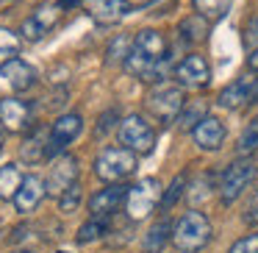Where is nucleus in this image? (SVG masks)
I'll return each instance as SVG.
<instances>
[{
  "label": "nucleus",
  "mask_w": 258,
  "mask_h": 253,
  "mask_svg": "<svg viewBox=\"0 0 258 253\" xmlns=\"http://www.w3.org/2000/svg\"><path fill=\"white\" fill-rule=\"evenodd\" d=\"M211 239V223L203 212H186L178 223L172 225V245L180 253H195L200 247H206V242Z\"/></svg>",
  "instance_id": "f257e3e1"
},
{
  "label": "nucleus",
  "mask_w": 258,
  "mask_h": 253,
  "mask_svg": "<svg viewBox=\"0 0 258 253\" xmlns=\"http://www.w3.org/2000/svg\"><path fill=\"white\" fill-rule=\"evenodd\" d=\"M134 170H136V150H131V147H108L95 162V175L100 181H108V184L128 178Z\"/></svg>",
  "instance_id": "f03ea898"
},
{
  "label": "nucleus",
  "mask_w": 258,
  "mask_h": 253,
  "mask_svg": "<svg viewBox=\"0 0 258 253\" xmlns=\"http://www.w3.org/2000/svg\"><path fill=\"white\" fill-rule=\"evenodd\" d=\"M252 178H255V162L252 159H236L233 164H228V170L219 178V200L230 206L250 186Z\"/></svg>",
  "instance_id": "7ed1b4c3"
},
{
  "label": "nucleus",
  "mask_w": 258,
  "mask_h": 253,
  "mask_svg": "<svg viewBox=\"0 0 258 253\" xmlns=\"http://www.w3.org/2000/svg\"><path fill=\"white\" fill-rule=\"evenodd\" d=\"M158 200H161V184L156 178H142L136 186H131L128 197H125V212H128L131 223L145 220Z\"/></svg>",
  "instance_id": "20e7f679"
},
{
  "label": "nucleus",
  "mask_w": 258,
  "mask_h": 253,
  "mask_svg": "<svg viewBox=\"0 0 258 253\" xmlns=\"http://www.w3.org/2000/svg\"><path fill=\"white\" fill-rule=\"evenodd\" d=\"M183 103H186V97H183L180 86H158L156 92L147 95V112L153 117H158L161 123H172L180 114Z\"/></svg>",
  "instance_id": "39448f33"
},
{
  "label": "nucleus",
  "mask_w": 258,
  "mask_h": 253,
  "mask_svg": "<svg viewBox=\"0 0 258 253\" xmlns=\"http://www.w3.org/2000/svg\"><path fill=\"white\" fill-rule=\"evenodd\" d=\"M119 139H122L125 147L136 153H150L156 147V131L150 128V123L139 117V114H131V117L122 120L119 125Z\"/></svg>",
  "instance_id": "423d86ee"
},
{
  "label": "nucleus",
  "mask_w": 258,
  "mask_h": 253,
  "mask_svg": "<svg viewBox=\"0 0 258 253\" xmlns=\"http://www.w3.org/2000/svg\"><path fill=\"white\" fill-rule=\"evenodd\" d=\"M84 131V120L78 114H61V117L53 123L50 136H47V159L64 153V147L73 139H78V134Z\"/></svg>",
  "instance_id": "0eeeda50"
},
{
  "label": "nucleus",
  "mask_w": 258,
  "mask_h": 253,
  "mask_svg": "<svg viewBox=\"0 0 258 253\" xmlns=\"http://www.w3.org/2000/svg\"><path fill=\"white\" fill-rule=\"evenodd\" d=\"M75 181H78V159L70 156V153H58L56 162H53V167L47 170V195H61L67 186H73Z\"/></svg>",
  "instance_id": "6e6552de"
},
{
  "label": "nucleus",
  "mask_w": 258,
  "mask_h": 253,
  "mask_svg": "<svg viewBox=\"0 0 258 253\" xmlns=\"http://www.w3.org/2000/svg\"><path fill=\"white\" fill-rule=\"evenodd\" d=\"M58 9H61V3H47V6H39L34 14H31L28 20L23 23V39H28V42H39L45 34H50L53 31V25L58 23Z\"/></svg>",
  "instance_id": "1a4fd4ad"
},
{
  "label": "nucleus",
  "mask_w": 258,
  "mask_h": 253,
  "mask_svg": "<svg viewBox=\"0 0 258 253\" xmlns=\"http://www.w3.org/2000/svg\"><path fill=\"white\" fill-rule=\"evenodd\" d=\"M128 189H131V186L117 184V181H114V184L106 186V189L95 192V195H92V200H89L92 217H108V220H111V214L125 203V197H128Z\"/></svg>",
  "instance_id": "9d476101"
},
{
  "label": "nucleus",
  "mask_w": 258,
  "mask_h": 253,
  "mask_svg": "<svg viewBox=\"0 0 258 253\" xmlns=\"http://www.w3.org/2000/svg\"><path fill=\"white\" fill-rule=\"evenodd\" d=\"M175 78H178L180 86L197 89V86H206L208 81H211V67H208V62L203 56L191 53V56H186L183 62L175 67Z\"/></svg>",
  "instance_id": "9b49d317"
},
{
  "label": "nucleus",
  "mask_w": 258,
  "mask_h": 253,
  "mask_svg": "<svg viewBox=\"0 0 258 253\" xmlns=\"http://www.w3.org/2000/svg\"><path fill=\"white\" fill-rule=\"evenodd\" d=\"M45 195H47L45 181H42L39 175H25L23 184H20V189H17V195H14L12 200H14V206H17L20 214H31L42 203Z\"/></svg>",
  "instance_id": "f8f14e48"
},
{
  "label": "nucleus",
  "mask_w": 258,
  "mask_h": 253,
  "mask_svg": "<svg viewBox=\"0 0 258 253\" xmlns=\"http://www.w3.org/2000/svg\"><path fill=\"white\" fill-rule=\"evenodd\" d=\"M84 6L97 25H114L131 12L128 0H86Z\"/></svg>",
  "instance_id": "ddd939ff"
},
{
  "label": "nucleus",
  "mask_w": 258,
  "mask_h": 253,
  "mask_svg": "<svg viewBox=\"0 0 258 253\" xmlns=\"http://www.w3.org/2000/svg\"><path fill=\"white\" fill-rule=\"evenodd\" d=\"M225 125L219 123L217 117H203L200 123L195 125V131H191V136H195V145L200 147V150H219L225 142Z\"/></svg>",
  "instance_id": "4468645a"
},
{
  "label": "nucleus",
  "mask_w": 258,
  "mask_h": 253,
  "mask_svg": "<svg viewBox=\"0 0 258 253\" xmlns=\"http://www.w3.org/2000/svg\"><path fill=\"white\" fill-rule=\"evenodd\" d=\"M28 120H31V106L25 100H17V97H3L0 100V123L9 131L23 134L28 128Z\"/></svg>",
  "instance_id": "2eb2a0df"
},
{
  "label": "nucleus",
  "mask_w": 258,
  "mask_h": 253,
  "mask_svg": "<svg viewBox=\"0 0 258 253\" xmlns=\"http://www.w3.org/2000/svg\"><path fill=\"white\" fill-rule=\"evenodd\" d=\"M0 75H3L6 84L12 86V89H17V92L31 89L34 81H36L34 67H31L28 62H23V59H9V62H3L0 64Z\"/></svg>",
  "instance_id": "dca6fc26"
},
{
  "label": "nucleus",
  "mask_w": 258,
  "mask_h": 253,
  "mask_svg": "<svg viewBox=\"0 0 258 253\" xmlns=\"http://www.w3.org/2000/svg\"><path fill=\"white\" fill-rule=\"evenodd\" d=\"M252 86H255V78H250V75H241V78H236L230 86H225L222 92H219V97H217V103L222 109H239V106H244V103H250V97H252Z\"/></svg>",
  "instance_id": "f3484780"
},
{
  "label": "nucleus",
  "mask_w": 258,
  "mask_h": 253,
  "mask_svg": "<svg viewBox=\"0 0 258 253\" xmlns=\"http://www.w3.org/2000/svg\"><path fill=\"white\" fill-rule=\"evenodd\" d=\"M47 136H50V131H42V128H34L28 136L23 139V147H20V153H23V162L28 164H39L42 159H47Z\"/></svg>",
  "instance_id": "a211bd4d"
},
{
  "label": "nucleus",
  "mask_w": 258,
  "mask_h": 253,
  "mask_svg": "<svg viewBox=\"0 0 258 253\" xmlns=\"http://www.w3.org/2000/svg\"><path fill=\"white\" fill-rule=\"evenodd\" d=\"M208 106L206 100H191V103H183V109H180V114L175 120H178V128L180 131H195V125L200 123L203 117H208Z\"/></svg>",
  "instance_id": "6ab92c4d"
},
{
  "label": "nucleus",
  "mask_w": 258,
  "mask_h": 253,
  "mask_svg": "<svg viewBox=\"0 0 258 253\" xmlns=\"http://www.w3.org/2000/svg\"><path fill=\"white\" fill-rule=\"evenodd\" d=\"M167 239H172V225H169V220H158L145 236V253H161Z\"/></svg>",
  "instance_id": "aec40b11"
},
{
  "label": "nucleus",
  "mask_w": 258,
  "mask_h": 253,
  "mask_svg": "<svg viewBox=\"0 0 258 253\" xmlns=\"http://www.w3.org/2000/svg\"><path fill=\"white\" fill-rule=\"evenodd\" d=\"M20 184H23V173L17 164H3L0 167V200H9L17 195Z\"/></svg>",
  "instance_id": "412c9836"
},
{
  "label": "nucleus",
  "mask_w": 258,
  "mask_h": 253,
  "mask_svg": "<svg viewBox=\"0 0 258 253\" xmlns=\"http://www.w3.org/2000/svg\"><path fill=\"white\" fill-rule=\"evenodd\" d=\"M191 6L208 23H217V20H222L230 12V0H191Z\"/></svg>",
  "instance_id": "4be33fe9"
},
{
  "label": "nucleus",
  "mask_w": 258,
  "mask_h": 253,
  "mask_svg": "<svg viewBox=\"0 0 258 253\" xmlns=\"http://www.w3.org/2000/svg\"><path fill=\"white\" fill-rule=\"evenodd\" d=\"M206 34H208V20L200 17V14L186 17L183 23H180V36H183L186 42H203Z\"/></svg>",
  "instance_id": "5701e85b"
},
{
  "label": "nucleus",
  "mask_w": 258,
  "mask_h": 253,
  "mask_svg": "<svg viewBox=\"0 0 258 253\" xmlns=\"http://www.w3.org/2000/svg\"><path fill=\"white\" fill-rule=\"evenodd\" d=\"M106 231H108V217H92L89 223H84V225L78 228V236H75V239H78L81 245H86V242L100 239Z\"/></svg>",
  "instance_id": "b1692460"
},
{
  "label": "nucleus",
  "mask_w": 258,
  "mask_h": 253,
  "mask_svg": "<svg viewBox=\"0 0 258 253\" xmlns=\"http://www.w3.org/2000/svg\"><path fill=\"white\" fill-rule=\"evenodd\" d=\"M81 200H84V189H81V184L75 181L73 186H67V189L58 195V212L61 214H75L81 206Z\"/></svg>",
  "instance_id": "393cba45"
},
{
  "label": "nucleus",
  "mask_w": 258,
  "mask_h": 253,
  "mask_svg": "<svg viewBox=\"0 0 258 253\" xmlns=\"http://www.w3.org/2000/svg\"><path fill=\"white\" fill-rule=\"evenodd\" d=\"M20 47H23V42H20L17 34H12V31H6V28H0V64L17 56Z\"/></svg>",
  "instance_id": "a878e982"
},
{
  "label": "nucleus",
  "mask_w": 258,
  "mask_h": 253,
  "mask_svg": "<svg viewBox=\"0 0 258 253\" xmlns=\"http://www.w3.org/2000/svg\"><path fill=\"white\" fill-rule=\"evenodd\" d=\"M131 45H134V42H131L128 36H117V39L108 45V50H106V64L125 62V59H128V53H131Z\"/></svg>",
  "instance_id": "bb28decb"
},
{
  "label": "nucleus",
  "mask_w": 258,
  "mask_h": 253,
  "mask_svg": "<svg viewBox=\"0 0 258 253\" xmlns=\"http://www.w3.org/2000/svg\"><path fill=\"white\" fill-rule=\"evenodd\" d=\"M183 189H186V175L180 173V175H175L172 184H169V189L161 195V206H164V209H172L175 203H178V197L183 195Z\"/></svg>",
  "instance_id": "cd10ccee"
},
{
  "label": "nucleus",
  "mask_w": 258,
  "mask_h": 253,
  "mask_svg": "<svg viewBox=\"0 0 258 253\" xmlns=\"http://www.w3.org/2000/svg\"><path fill=\"white\" fill-rule=\"evenodd\" d=\"M255 147H258V117L252 120V123L244 128V134L239 136V153L247 156V153H252Z\"/></svg>",
  "instance_id": "c85d7f7f"
},
{
  "label": "nucleus",
  "mask_w": 258,
  "mask_h": 253,
  "mask_svg": "<svg viewBox=\"0 0 258 253\" xmlns=\"http://www.w3.org/2000/svg\"><path fill=\"white\" fill-rule=\"evenodd\" d=\"M228 253H258V234H247L230 245Z\"/></svg>",
  "instance_id": "c756f323"
},
{
  "label": "nucleus",
  "mask_w": 258,
  "mask_h": 253,
  "mask_svg": "<svg viewBox=\"0 0 258 253\" xmlns=\"http://www.w3.org/2000/svg\"><path fill=\"white\" fill-rule=\"evenodd\" d=\"M241 217H244L247 225H258V189L250 195V200H247L244 214H241Z\"/></svg>",
  "instance_id": "7c9ffc66"
},
{
  "label": "nucleus",
  "mask_w": 258,
  "mask_h": 253,
  "mask_svg": "<svg viewBox=\"0 0 258 253\" xmlns=\"http://www.w3.org/2000/svg\"><path fill=\"white\" fill-rule=\"evenodd\" d=\"M244 42L247 45H258V17H252L244 28Z\"/></svg>",
  "instance_id": "2f4dec72"
},
{
  "label": "nucleus",
  "mask_w": 258,
  "mask_h": 253,
  "mask_svg": "<svg viewBox=\"0 0 258 253\" xmlns=\"http://www.w3.org/2000/svg\"><path fill=\"white\" fill-rule=\"evenodd\" d=\"M247 67H250L252 73H258V47L250 53V56H247Z\"/></svg>",
  "instance_id": "473e14b6"
},
{
  "label": "nucleus",
  "mask_w": 258,
  "mask_h": 253,
  "mask_svg": "<svg viewBox=\"0 0 258 253\" xmlns=\"http://www.w3.org/2000/svg\"><path fill=\"white\" fill-rule=\"evenodd\" d=\"M250 103H258V78H255V86H252V97H250Z\"/></svg>",
  "instance_id": "72a5a7b5"
},
{
  "label": "nucleus",
  "mask_w": 258,
  "mask_h": 253,
  "mask_svg": "<svg viewBox=\"0 0 258 253\" xmlns=\"http://www.w3.org/2000/svg\"><path fill=\"white\" fill-rule=\"evenodd\" d=\"M58 3H61V9H70V6H75L78 0H58Z\"/></svg>",
  "instance_id": "f704fd0d"
},
{
  "label": "nucleus",
  "mask_w": 258,
  "mask_h": 253,
  "mask_svg": "<svg viewBox=\"0 0 258 253\" xmlns=\"http://www.w3.org/2000/svg\"><path fill=\"white\" fill-rule=\"evenodd\" d=\"M0 150H3V131H0Z\"/></svg>",
  "instance_id": "c9c22d12"
},
{
  "label": "nucleus",
  "mask_w": 258,
  "mask_h": 253,
  "mask_svg": "<svg viewBox=\"0 0 258 253\" xmlns=\"http://www.w3.org/2000/svg\"><path fill=\"white\" fill-rule=\"evenodd\" d=\"M14 253H34V250H14Z\"/></svg>",
  "instance_id": "e433bc0d"
},
{
  "label": "nucleus",
  "mask_w": 258,
  "mask_h": 253,
  "mask_svg": "<svg viewBox=\"0 0 258 253\" xmlns=\"http://www.w3.org/2000/svg\"><path fill=\"white\" fill-rule=\"evenodd\" d=\"M58 253H64V250H58Z\"/></svg>",
  "instance_id": "4c0bfd02"
}]
</instances>
